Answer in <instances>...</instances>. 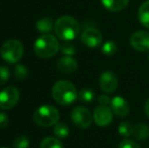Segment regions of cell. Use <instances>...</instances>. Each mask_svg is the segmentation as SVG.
<instances>
[{
    "label": "cell",
    "instance_id": "cell-24",
    "mask_svg": "<svg viewBox=\"0 0 149 148\" xmlns=\"http://www.w3.org/2000/svg\"><path fill=\"white\" fill-rule=\"evenodd\" d=\"M60 51L65 56H73L76 53V48L70 42H64L62 45L60 46Z\"/></svg>",
    "mask_w": 149,
    "mask_h": 148
},
{
    "label": "cell",
    "instance_id": "cell-2",
    "mask_svg": "<svg viewBox=\"0 0 149 148\" xmlns=\"http://www.w3.org/2000/svg\"><path fill=\"white\" fill-rule=\"evenodd\" d=\"M52 97L61 106H69L78 97V92L71 81L59 80L52 87Z\"/></svg>",
    "mask_w": 149,
    "mask_h": 148
},
{
    "label": "cell",
    "instance_id": "cell-28",
    "mask_svg": "<svg viewBox=\"0 0 149 148\" xmlns=\"http://www.w3.org/2000/svg\"><path fill=\"white\" fill-rule=\"evenodd\" d=\"M9 125V118L5 113H0V129H4Z\"/></svg>",
    "mask_w": 149,
    "mask_h": 148
},
{
    "label": "cell",
    "instance_id": "cell-11",
    "mask_svg": "<svg viewBox=\"0 0 149 148\" xmlns=\"http://www.w3.org/2000/svg\"><path fill=\"white\" fill-rule=\"evenodd\" d=\"M81 41L89 48H96L102 44V35L97 28H86L81 34Z\"/></svg>",
    "mask_w": 149,
    "mask_h": 148
},
{
    "label": "cell",
    "instance_id": "cell-25",
    "mask_svg": "<svg viewBox=\"0 0 149 148\" xmlns=\"http://www.w3.org/2000/svg\"><path fill=\"white\" fill-rule=\"evenodd\" d=\"M13 148H29L30 147V140L26 136H18L14 139L13 143Z\"/></svg>",
    "mask_w": 149,
    "mask_h": 148
},
{
    "label": "cell",
    "instance_id": "cell-27",
    "mask_svg": "<svg viewBox=\"0 0 149 148\" xmlns=\"http://www.w3.org/2000/svg\"><path fill=\"white\" fill-rule=\"evenodd\" d=\"M118 148H141L140 145L135 141H132L131 139H125L119 144Z\"/></svg>",
    "mask_w": 149,
    "mask_h": 148
},
{
    "label": "cell",
    "instance_id": "cell-14",
    "mask_svg": "<svg viewBox=\"0 0 149 148\" xmlns=\"http://www.w3.org/2000/svg\"><path fill=\"white\" fill-rule=\"evenodd\" d=\"M102 6L111 12H120L125 9L130 0H100Z\"/></svg>",
    "mask_w": 149,
    "mask_h": 148
},
{
    "label": "cell",
    "instance_id": "cell-10",
    "mask_svg": "<svg viewBox=\"0 0 149 148\" xmlns=\"http://www.w3.org/2000/svg\"><path fill=\"white\" fill-rule=\"evenodd\" d=\"M98 81L100 89L106 93H113L118 88V77L112 71L102 72Z\"/></svg>",
    "mask_w": 149,
    "mask_h": 148
},
{
    "label": "cell",
    "instance_id": "cell-13",
    "mask_svg": "<svg viewBox=\"0 0 149 148\" xmlns=\"http://www.w3.org/2000/svg\"><path fill=\"white\" fill-rule=\"evenodd\" d=\"M77 61L72 57V56H64L60 58L57 62V68L61 73L70 74L76 71L77 69Z\"/></svg>",
    "mask_w": 149,
    "mask_h": 148
},
{
    "label": "cell",
    "instance_id": "cell-3",
    "mask_svg": "<svg viewBox=\"0 0 149 148\" xmlns=\"http://www.w3.org/2000/svg\"><path fill=\"white\" fill-rule=\"evenodd\" d=\"M60 50V44L57 38L53 35L44 34L39 37L35 42L33 51L39 58L48 59L52 58L58 53Z\"/></svg>",
    "mask_w": 149,
    "mask_h": 148
},
{
    "label": "cell",
    "instance_id": "cell-18",
    "mask_svg": "<svg viewBox=\"0 0 149 148\" xmlns=\"http://www.w3.org/2000/svg\"><path fill=\"white\" fill-rule=\"evenodd\" d=\"M41 148H64L63 143L56 137H46L41 141Z\"/></svg>",
    "mask_w": 149,
    "mask_h": 148
},
{
    "label": "cell",
    "instance_id": "cell-1",
    "mask_svg": "<svg viewBox=\"0 0 149 148\" xmlns=\"http://www.w3.org/2000/svg\"><path fill=\"white\" fill-rule=\"evenodd\" d=\"M54 30L56 36L63 42H71L80 33V24L72 16L63 15L56 20Z\"/></svg>",
    "mask_w": 149,
    "mask_h": 148
},
{
    "label": "cell",
    "instance_id": "cell-26",
    "mask_svg": "<svg viewBox=\"0 0 149 148\" xmlns=\"http://www.w3.org/2000/svg\"><path fill=\"white\" fill-rule=\"evenodd\" d=\"M10 71L6 66H0V86L6 84L9 80Z\"/></svg>",
    "mask_w": 149,
    "mask_h": 148
},
{
    "label": "cell",
    "instance_id": "cell-23",
    "mask_svg": "<svg viewBox=\"0 0 149 148\" xmlns=\"http://www.w3.org/2000/svg\"><path fill=\"white\" fill-rule=\"evenodd\" d=\"M13 74L16 79H18V80H24V79H26V77H28L29 70H28V68L24 65H22V64H17L13 69Z\"/></svg>",
    "mask_w": 149,
    "mask_h": 148
},
{
    "label": "cell",
    "instance_id": "cell-9",
    "mask_svg": "<svg viewBox=\"0 0 149 148\" xmlns=\"http://www.w3.org/2000/svg\"><path fill=\"white\" fill-rule=\"evenodd\" d=\"M130 45L138 52L149 51V32L140 30L133 33L130 37Z\"/></svg>",
    "mask_w": 149,
    "mask_h": 148
},
{
    "label": "cell",
    "instance_id": "cell-29",
    "mask_svg": "<svg viewBox=\"0 0 149 148\" xmlns=\"http://www.w3.org/2000/svg\"><path fill=\"white\" fill-rule=\"evenodd\" d=\"M111 101L112 99L108 97L107 94H102L98 97V104L102 106H109L111 105Z\"/></svg>",
    "mask_w": 149,
    "mask_h": 148
},
{
    "label": "cell",
    "instance_id": "cell-22",
    "mask_svg": "<svg viewBox=\"0 0 149 148\" xmlns=\"http://www.w3.org/2000/svg\"><path fill=\"white\" fill-rule=\"evenodd\" d=\"M118 47L117 44L113 41H108L102 46V53L106 56H113L116 54Z\"/></svg>",
    "mask_w": 149,
    "mask_h": 148
},
{
    "label": "cell",
    "instance_id": "cell-7",
    "mask_svg": "<svg viewBox=\"0 0 149 148\" xmlns=\"http://www.w3.org/2000/svg\"><path fill=\"white\" fill-rule=\"evenodd\" d=\"M71 120L73 124L80 129H87L90 127L93 120V116L88 109L84 107H76L71 112Z\"/></svg>",
    "mask_w": 149,
    "mask_h": 148
},
{
    "label": "cell",
    "instance_id": "cell-8",
    "mask_svg": "<svg viewBox=\"0 0 149 148\" xmlns=\"http://www.w3.org/2000/svg\"><path fill=\"white\" fill-rule=\"evenodd\" d=\"M113 111L109 106L100 105L96 107L93 111V121L98 127H107L110 126L113 122Z\"/></svg>",
    "mask_w": 149,
    "mask_h": 148
},
{
    "label": "cell",
    "instance_id": "cell-15",
    "mask_svg": "<svg viewBox=\"0 0 149 148\" xmlns=\"http://www.w3.org/2000/svg\"><path fill=\"white\" fill-rule=\"evenodd\" d=\"M132 136L139 141H144L149 137V127L144 123L137 124L133 128V134Z\"/></svg>",
    "mask_w": 149,
    "mask_h": 148
},
{
    "label": "cell",
    "instance_id": "cell-5",
    "mask_svg": "<svg viewBox=\"0 0 149 148\" xmlns=\"http://www.w3.org/2000/svg\"><path fill=\"white\" fill-rule=\"evenodd\" d=\"M24 45L16 39L7 40L0 48V55L2 59L9 64L17 63L24 56Z\"/></svg>",
    "mask_w": 149,
    "mask_h": 148
},
{
    "label": "cell",
    "instance_id": "cell-30",
    "mask_svg": "<svg viewBox=\"0 0 149 148\" xmlns=\"http://www.w3.org/2000/svg\"><path fill=\"white\" fill-rule=\"evenodd\" d=\"M144 111H145L146 116L149 118V97L146 99V101H145V105H144Z\"/></svg>",
    "mask_w": 149,
    "mask_h": 148
},
{
    "label": "cell",
    "instance_id": "cell-4",
    "mask_svg": "<svg viewBox=\"0 0 149 148\" xmlns=\"http://www.w3.org/2000/svg\"><path fill=\"white\" fill-rule=\"evenodd\" d=\"M60 114L55 107L50 105L41 106L33 113V122L40 127L55 126L59 122Z\"/></svg>",
    "mask_w": 149,
    "mask_h": 148
},
{
    "label": "cell",
    "instance_id": "cell-6",
    "mask_svg": "<svg viewBox=\"0 0 149 148\" xmlns=\"http://www.w3.org/2000/svg\"><path fill=\"white\" fill-rule=\"evenodd\" d=\"M20 99V93L16 87L7 86L0 91V109L11 110L17 105Z\"/></svg>",
    "mask_w": 149,
    "mask_h": 148
},
{
    "label": "cell",
    "instance_id": "cell-19",
    "mask_svg": "<svg viewBox=\"0 0 149 148\" xmlns=\"http://www.w3.org/2000/svg\"><path fill=\"white\" fill-rule=\"evenodd\" d=\"M53 132L55 134V136L59 139H64L66 138L69 135V128L65 123H59L54 126L53 128Z\"/></svg>",
    "mask_w": 149,
    "mask_h": 148
},
{
    "label": "cell",
    "instance_id": "cell-17",
    "mask_svg": "<svg viewBox=\"0 0 149 148\" xmlns=\"http://www.w3.org/2000/svg\"><path fill=\"white\" fill-rule=\"evenodd\" d=\"M37 30L42 34H49L50 32H52V30L54 28L55 24H53V20L49 17H44L41 18L37 22Z\"/></svg>",
    "mask_w": 149,
    "mask_h": 148
},
{
    "label": "cell",
    "instance_id": "cell-16",
    "mask_svg": "<svg viewBox=\"0 0 149 148\" xmlns=\"http://www.w3.org/2000/svg\"><path fill=\"white\" fill-rule=\"evenodd\" d=\"M138 19L142 26L149 28V0L140 5L138 9Z\"/></svg>",
    "mask_w": 149,
    "mask_h": 148
},
{
    "label": "cell",
    "instance_id": "cell-31",
    "mask_svg": "<svg viewBox=\"0 0 149 148\" xmlns=\"http://www.w3.org/2000/svg\"><path fill=\"white\" fill-rule=\"evenodd\" d=\"M0 148H8V147H0Z\"/></svg>",
    "mask_w": 149,
    "mask_h": 148
},
{
    "label": "cell",
    "instance_id": "cell-20",
    "mask_svg": "<svg viewBox=\"0 0 149 148\" xmlns=\"http://www.w3.org/2000/svg\"><path fill=\"white\" fill-rule=\"evenodd\" d=\"M133 128L134 126H132L131 123L128 122V121H125V122L120 123L118 127V132L121 136L128 138V137L132 136V134H133Z\"/></svg>",
    "mask_w": 149,
    "mask_h": 148
},
{
    "label": "cell",
    "instance_id": "cell-12",
    "mask_svg": "<svg viewBox=\"0 0 149 148\" xmlns=\"http://www.w3.org/2000/svg\"><path fill=\"white\" fill-rule=\"evenodd\" d=\"M111 109H112L113 113L115 115H117L120 118H123L129 115L130 113V105L124 97H115L111 101Z\"/></svg>",
    "mask_w": 149,
    "mask_h": 148
},
{
    "label": "cell",
    "instance_id": "cell-21",
    "mask_svg": "<svg viewBox=\"0 0 149 148\" xmlns=\"http://www.w3.org/2000/svg\"><path fill=\"white\" fill-rule=\"evenodd\" d=\"M78 99L80 101L84 104H89L92 103V101L94 99V92L93 90L89 88H83L78 92Z\"/></svg>",
    "mask_w": 149,
    "mask_h": 148
}]
</instances>
